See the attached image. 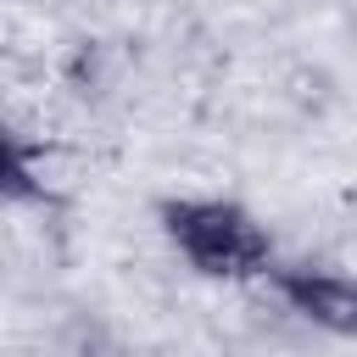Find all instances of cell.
<instances>
[{"label": "cell", "instance_id": "1", "mask_svg": "<svg viewBox=\"0 0 357 357\" xmlns=\"http://www.w3.org/2000/svg\"><path fill=\"white\" fill-rule=\"evenodd\" d=\"M156 229L190 279L257 284L273 273L279 245L240 195H156Z\"/></svg>", "mask_w": 357, "mask_h": 357}, {"label": "cell", "instance_id": "2", "mask_svg": "<svg viewBox=\"0 0 357 357\" xmlns=\"http://www.w3.org/2000/svg\"><path fill=\"white\" fill-rule=\"evenodd\" d=\"M268 284L307 329L329 340H357V273L329 262H273Z\"/></svg>", "mask_w": 357, "mask_h": 357}, {"label": "cell", "instance_id": "3", "mask_svg": "<svg viewBox=\"0 0 357 357\" xmlns=\"http://www.w3.org/2000/svg\"><path fill=\"white\" fill-rule=\"evenodd\" d=\"M28 151H33V139H22L11 123H0V206L39 201L33 173H28Z\"/></svg>", "mask_w": 357, "mask_h": 357}]
</instances>
